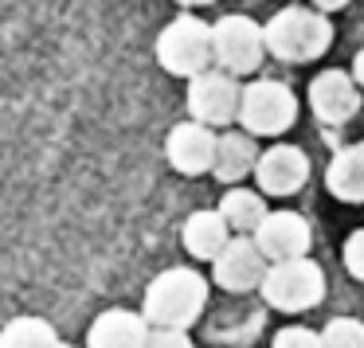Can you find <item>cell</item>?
<instances>
[{"label": "cell", "mask_w": 364, "mask_h": 348, "mask_svg": "<svg viewBox=\"0 0 364 348\" xmlns=\"http://www.w3.org/2000/svg\"><path fill=\"white\" fill-rule=\"evenodd\" d=\"M208 305V282L200 270L192 266H173L161 270L149 286H145L141 313L153 329H188Z\"/></svg>", "instance_id": "cell-1"}, {"label": "cell", "mask_w": 364, "mask_h": 348, "mask_svg": "<svg viewBox=\"0 0 364 348\" xmlns=\"http://www.w3.org/2000/svg\"><path fill=\"white\" fill-rule=\"evenodd\" d=\"M262 28H267V51L282 63H314L333 43V24L325 20V12L301 4L274 12Z\"/></svg>", "instance_id": "cell-2"}, {"label": "cell", "mask_w": 364, "mask_h": 348, "mask_svg": "<svg viewBox=\"0 0 364 348\" xmlns=\"http://www.w3.org/2000/svg\"><path fill=\"white\" fill-rule=\"evenodd\" d=\"M212 59H215V36L200 16H176L173 24L157 36V63L165 67L168 75L200 79Z\"/></svg>", "instance_id": "cell-3"}, {"label": "cell", "mask_w": 364, "mask_h": 348, "mask_svg": "<svg viewBox=\"0 0 364 348\" xmlns=\"http://www.w3.org/2000/svg\"><path fill=\"white\" fill-rule=\"evenodd\" d=\"M262 298L278 313H306L325 298V270L314 259H294V262H270Z\"/></svg>", "instance_id": "cell-4"}, {"label": "cell", "mask_w": 364, "mask_h": 348, "mask_svg": "<svg viewBox=\"0 0 364 348\" xmlns=\"http://www.w3.org/2000/svg\"><path fill=\"white\" fill-rule=\"evenodd\" d=\"M239 121L251 137H278L298 121V98L290 87L274 79H259L243 87V106H239Z\"/></svg>", "instance_id": "cell-5"}, {"label": "cell", "mask_w": 364, "mask_h": 348, "mask_svg": "<svg viewBox=\"0 0 364 348\" xmlns=\"http://www.w3.org/2000/svg\"><path fill=\"white\" fill-rule=\"evenodd\" d=\"M215 36V63L228 75H251L259 71L267 55V28H259L251 16H223L212 24Z\"/></svg>", "instance_id": "cell-6"}, {"label": "cell", "mask_w": 364, "mask_h": 348, "mask_svg": "<svg viewBox=\"0 0 364 348\" xmlns=\"http://www.w3.org/2000/svg\"><path fill=\"white\" fill-rule=\"evenodd\" d=\"M239 106H243V87L231 79L228 71H204L200 79L188 82V110L192 121H204V126H231L239 118Z\"/></svg>", "instance_id": "cell-7"}, {"label": "cell", "mask_w": 364, "mask_h": 348, "mask_svg": "<svg viewBox=\"0 0 364 348\" xmlns=\"http://www.w3.org/2000/svg\"><path fill=\"white\" fill-rule=\"evenodd\" d=\"M267 270H270V259L259 251L251 235H235L231 246L212 262V278L220 290L228 293H251V290H262L267 282Z\"/></svg>", "instance_id": "cell-8"}, {"label": "cell", "mask_w": 364, "mask_h": 348, "mask_svg": "<svg viewBox=\"0 0 364 348\" xmlns=\"http://www.w3.org/2000/svg\"><path fill=\"white\" fill-rule=\"evenodd\" d=\"M255 243L270 262H294V259H309L314 231H309L306 215L298 212H270L262 219V227L255 231Z\"/></svg>", "instance_id": "cell-9"}, {"label": "cell", "mask_w": 364, "mask_h": 348, "mask_svg": "<svg viewBox=\"0 0 364 348\" xmlns=\"http://www.w3.org/2000/svg\"><path fill=\"white\" fill-rule=\"evenodd\" d=\"M215 149H220V137H215L212 126H204V121H181V126L168 129V141H165V153H168V161H173V168L184 176L212 173Z\"/></svg>", "instance_id": "cell-10"}, {"label": "cell", "mask_w": 364, "mask_h": 348, "mask_svg": "<svg viewBox=\"0 0 364 348\" xmlns=\"http://www.w3.org/2000/svg\"><path fill=\"white\" fill-rule=\"evenodd\" d=\"M262 196H294L309 180V161L298 145H270L255 168Z\"/></svg>", "instance_id": "cell-11"}, {"label": "cell", "mask_w": 364, "mask_h": 348, "mask_svg": "<svg viewBox=\"0 0 364 348\" xmlns=\"http://www.w3.org/2000/svg\"><path fill=\"white\" fill-rule=\"evenodd\" d=\"M309 106L325 126H341L360 110V82L345 71H325L309 82Z\"/></svg>", "instance_id": "cell-12"}, {"label": "cell", "mask_w": 364, "mask_h": 348, "mask_svg": "<svg viewBox=\"0 0 364 348\" xmlns=\"http://www.w3.org/2000/svg\"><path fill=\"white\" fill-rule=\"evenodd\" d=\"M153 325L145 321V313L134 309H106L95 317L87 332V348H145L149 344Z\"/></svg>", "instance_id": "cell-13"}, {"label": "cell", "mask_w": 364, "mask_h": 348, "mask_svg": "<svg viewBox=\"0 0 364 348\" xmlns=\"http://www.w3.org/2000/svg\"><path fill=\"white\" fill-rule=\"evenodd\" d=\"M231 223L223 219L220 212H192L181 227V243L192 259H204V262H215L223 251L231 246Z\"/></svg>", "instance_id": "cell-14"}, {"label": "cell", "mask_w": 364, "mask_h": 348, "mask_svg": "<svg viewBox=\"0 0 364 348\" xmlns=\"http://www.w3.org/2000/svg\"><path fill=\"white\" fill-rule=\"evenodd\" d=\"M325 188L341 204H364V141L337 149V157L325 168Z\"/></svg>", "instance_id": "cell-15"}, {"label": "cell", "mask_w": 364, "mask_h": 348, "mask_svg": "<svg viewBox=\"0 0 364 348\" xmlns=\"http://www.w3.org/2000/svg\"><path fill=\"white\" fill-rule=\"evenodd\" d=\"M259 145H255V137L247 134V129H239V134H223L220 137V149H215V168L212 173L220 176L223 184H231L235 188L243 176H251L255 168H259Z\"/></svg>", "instance_id": "cell-16"}, {"label": "cell", "mask_w": 364, "mask_h": 348, "mask_svg": "<svg viewBox=\"0 0 364 348\" xmlns=\"http://www.w3.org/2000/svg\"><path fill=\"white\" fill-rule=\"evenodd\" d=\"M220 215L231 223V231H243V235H255L267 219V200L262 192H251V188H231L228 196L220 200Z\"/></svg>", "instance_id": "cell-17"}, {"label": "cell", "mask_w": 364, "mask_h": 348, "mask_svg": "<svg viewBox=\"0 0 364 348\" xmlns=\"http://www.w3.org/2000/svg\"><path fill=\"white\" fill-rule=\"evenodd\" d=\"M55 325L43 321V317H12L0 332V348H59Z\"/></svg>", "instance_id": "cell-18"}, {"label": "cell", "mask_w": 364, "mask_h": 348, "mask_svg": "<svg viewBox=\"0 0 364 348\" xmlns=\"http://www.w3.org/2000/svg\"><path fill=\"white\" fill-rule=\"evenodd\" d=\"M325 348H364V321L356 317H333L321 329Z\"/></svg>", "instance_id": "cell-19"}, {"label": "cell", "mask_w": 364, "mask_h": 348, "mask_svg": "<svg viewBox=\"0 0 364 348\" xmlns=\"http://www.w3.org/2000/svg\"><path fill=\"white\" fill-rule=\"evenodd\" d=\"M270 348H325V337L314 329H301V325H286L274 332Z\"/></svg>", "instance_id": "cell-20"}, {"label": "cell", "mask_w": 364, "mask_h": 348, "mask_svg": "<svg viewBox=\"0 0 364 348\" xmlns=\"http://www.w3.org/2000/svg\"><path fill=\"white\" fill-rule=\"evenodd\" d=\"M345 270L356 282H364V227L345 239Z\"/></svg>", "instance_id": "cell-21"}, {"label": "cell", "mask_w": 364, "mask_h": 348, "mask_svg": "<svg viewBox=\"0 0 364 348\" xmlns=\"http://www.w3.org/2000/svg\"><path fill=\"white\" fill-rule=\"evenodd\" d=\"M145 348H196V344H192L188 332H181V329H153Z\"/></svg>", "instance_id": "cell-22"}, {"label": "cell", "mask_w": 364, "mask_h": 348, "mask_svg": "<svg viewBox=\"0 0 364 348\" xmlns=\"http://www.w3.org/2000/svg\"><path fill=\"white\" fill-rule=\"evenodd\" d=\"M348 0H314V9L317 12H337V9H345Z\"/></svg>", "instance_id": "cell-23"}, {"label": "cell", "mask_w": 364, "mask_h": 348, "mask_svg": "<svg viewBox=\"0 0 364 348\" xmlns=\"http://www.w3.org/2000/svg\"><path fill=\"white\" fill-rule=\"evenodd\" d=\"M353 79L364 87V51H356V59H353Z\"/></svg>", "instance_id": "cell-24"}, {"label": "cell", "mask_w": 364, "mask_h": 348, "mask_svg": "<svg viewBox=\"0 0 364 348\" xmlns=\"http://www.w3.org/2000/svg\"><path fill=\"white\" fill-rule=\"evenodd\" d=\"M176 4H184V9H196V4H212V0H176Z\"/></svg>", "instance_id": "cell-25"}, {"label": "cell", "mask_w": 364, "mask_h": 348, "mask_svg": "<svg viewBox=\"0 0 364 348\" xmlns=\"http://www.w3.org/2000/svg\"><path fill=\"white\" fill-rule=\"evenodd\" d=\"M59 348H71V344H59Z\"/></svg>", "instance_id": "cell-26"}]
</instances>
